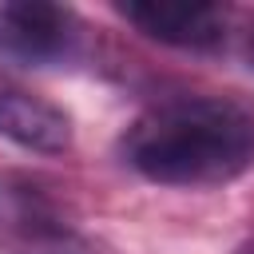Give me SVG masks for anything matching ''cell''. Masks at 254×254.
Instances as JSON below:
<instances>
[{
  "label": "cell",
  "instance_id": "cell-1",
  "mask_svg": "<svg viewBox=\"0 0 254 254\" xmlns=\"http://www.w3.org/2000/svg\"><path fill=\"white\" fill-rule=\"evenodd\" d=\"M123 159L163 187H218L254 167V115L222 95L163 99L127 127Z\"/></svg>",
  "mask_w": 254,
  "mask_h": 254
},
{
  "label": "cell",
  "instance_id": "cell-2",
  "mask_svg": "<svg viewBox=\"0 0 254 254\" xmlns=\"http://www.w3.org/2000/svg\"><path fill=\"white\" fill-rule=\"evenodd\" d=\"M79 16L52 0L0 4V48L24 64L52 67L79 56Z\"/></svg>",
  "mask_w": 254,
  "mask_h": 254
},
{
  "label": "cell",
  "instance_id": "cell-3",
  "mask_svg": "<svg viewBox=\"0 0 254 254\" xmlns=\"http://www.w3.org/2000/svg\"><path fill=\"white\" fill-rule=\"evenodd\" d=\"M123 20L143 36L171 48H218L230 28V12L222 4H190V0H131L119 4Z\"/></svg>",
  "mask_w": 254,
  "mask_h": 254
},
{
  "label": "cell",
  "instance_id": "cell-4",
  "mask_svg": "<svg viewBox=\"0 0 254 254\" xmlns=\"http://www.w3.org/2000/svg\"><path fill=\"white\" fill-rule=\"evenodd\" d=\"M0 135L12 139L16 147L60 155L71 147V119L64 107H56L52 99L36 95L32 87L0 71Z\"/></svg>",
  "mask_w": 254,
  "mask_h": 254
},
{
  "label": "cell",
  "instance_id": "cell-5",
  "mask_svg": "<svg viewBox=\"0 0 254 254\" xmlns=\"http://www.w3.org/2000/svg\"><path fill=\"white\" fill-rule=\"evenodd\" d=\"M0 226L8 234H16L28 246H52V242H67V226L56 214V206L48 202L44 190H36L24 179H4L0 183Z\"/></svg>",
  "mask_w": 254,
  "mask_h": 254
},
{
  "label": "cell",
  "instance_id": "cell-6",
  "mask_svg": "<svg viewBox=\"0 0 254 254\" xmlns=\"http://www.w3.org/2000/svg\"><path fill=\"white\" fill-rule=\"evenodd\" d=\"M246 52H250V67H254V36H250V48Z\"/></svg>",
  "mask_w": 254,
  "mask_h": 254
},
{
  "label": "cell",
  "instance_id": "cell-7",
  "mask_svg": "<svg viewBox=\"0 0 254 254\" xmlns=\"http://www.w3.org/2000/svg\"><path fill=\"white\" fill-rule=\"evenodd\" d=\"M242 254H254V246H246V250H242Z\"/></svg>",
  "mask_w": 254,
  "mask_h": 254
}]
</instances>
